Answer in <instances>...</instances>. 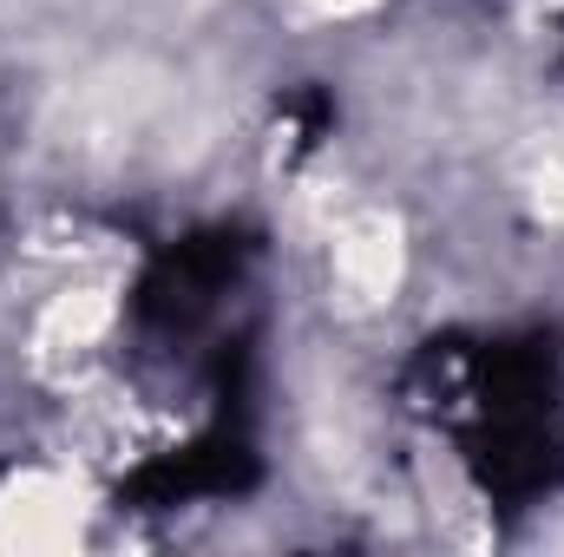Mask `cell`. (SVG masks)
Listing matches in <instances>:
<instances>
[{
  "mask_svg": "<svg viewBox=\"0 0 564 557\" xmlns=\"http://www.w3.org/2000/svg\"><path fill=\"white\" fill-rule=\"evenodd\" d=\"M257 433H250V407H210V419L171 446L151 452L139 472L119 485V505L132 512H177L197 499H237L257 485Z\"/></svg>",
  "mask_w": 564,
  "mask_h": 557,
  "instance_id": "7a4b0ae2",
  "label": "cell"
},
{
  "mask_svg": "<svg viewBox=\"0 0 564 557\" xmlns=\"http://www.w3.org/2000/svg\"><path fill=\"white\" fill-rule=\"evenodd\" d=\"M408 401L492 505L519 512L564 485V361L545 335H440L408 368Z\"/></svg>",
  "mask_w": 564,
  "mask_h": 557,
  "instance_id": "6da1fadb",
  "label": "cell"
}]
</instances>
